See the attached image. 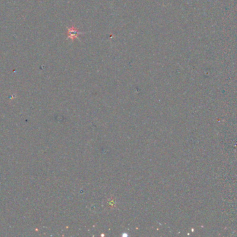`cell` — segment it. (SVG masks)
I'll list each match as a JSON object with an SVG mask.
<instances>
[{
    "label": "cell",
    "instance_id": "obj_1",
    "mask_svg": "<svg viewBox=\"0 0 237 237\" xmlns=\"http://www.w3.org/2000/svg\"><path fill=\"white\" fill-rule=\"evenodd\" d=\"M81 34V33L78 32L77 29L71 26V27L68 28L67 30V38L71 39V40H74V39L77 38L78 36Z\"/></svg>",
    "mask_w": 237,
    "mask_h": 237
}]
</instances>
